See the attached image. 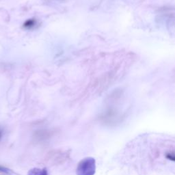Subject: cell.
<instances>
[{
	"label": "cell",
	"instance_id": "obj_2",
	"mask_svg": "<svg viewBox=\"0 0 175 175\" xmlns=\"http://www.w3.org/2000/svg\"><path fill=\"white\" fill-rule=\"evenodd\" d=\"M68 158V153L64 151H55L49 153L47 157V161L49 164H60L64 162Z\"/></svg>",
	"mask_w": 175,
	"mask_h": 175
},
{
	"label": "cell",
	"instance_id": "obj_3",
	"mask_svg": "<svg viewBox=\"0 0 175 175\" xmlns=\"http://www.w3.org/2000/svg\"><path fill=\"white\" fill-rule=\"evenodd\" d=\"M28 175H48L46 168H33L29 171Z\"/></svg>",
	"mask_w": 175,
	"mask_h": 175
},
{
	"label": "cell",
	"instance_id": "obj_1",
	"mask_svg": "<svg viewBox=\"0 0 175 175\" xmlns=\"http://www.w3.org/2000/svg\"><path fill=\"white\" fill-rule=\"evenodd\" d=\"M96 172V161L92 157L83 159L77 165V175H94Z\"/></svg>",
	"mask_w": 175,
	"mask_h": 175
},
{
	"label": "cell",
	"instance_id": "obj_4",
	"mask_svg": "<svg viewBox=\"0 0 175 175\" xmlns=\"http://www.w3.org/2000/svg\"><path fill=\"white\" fill-rule=\"evenodd\" d=\"M166 158L175 162V151H169L166 153Z\"/></svg>",
	"mask_w": 175,
	"mask_h": 175
},
{
	"label": "cell",
	"instance_id": "obj_6",
	"mask_svg": "<svg viewBox=\"0 0 175 175\" xmlns=\"http://www.w3.org/2000/svg\"><path fill=\"white\" fill-rule=\"evenodd\" d=\"M3 135H4V131L2 130V129L0 128V141H1V139H2Z\"/></svg>",
	"mask_w": 175,
	"mask_h": 175
},
{
	"label": "cell",
	"instance_id": "obj_5",
	"mask_svg": "<svg viewBox=\"0 0 175 175\" xmlns=\"http://www.w3.org/2000/svg\"><path fill=\"white\" fill-rule=\"evenodd\" d=\"M11 173V170H9L8 168L4 167V166H1L0 165V174H10Z\"/></svg>",
	"mask_w": 175,
	"mask_h": 175
}]
</instances>
